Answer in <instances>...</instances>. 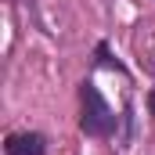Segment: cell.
I'll use <instances>...</instances> for the list:
<instances>
[{
    "label": "cell",
    "mask_w": 155,
    "mask_h": 155,
    "mask_svg": "<svg viewBox=\"0 0 155 155\" xmlns=\"http://www.w3.org/2000/svg\"><path fill=\"white\" fill-rule=\"evenodd\" d=\"M79 97H83V116H79V130L90 134V137H112L116 134V112L108 108V101L101 97V90L87 79L79 87Z\"/></svg>",
    "instance_id": "cell-1"
},
{
    "label": "cell",
    "mask_w": 155,
    "mask_h": 155,
    "mask_svg": "<svg viewBox=\"0 0 155 155\" xmlns=\"http://www.w3.org/2000/svg\"><path fill=\"white\" fill-rule=\"evenodd\" d=\"M4 152H7V155H43V152H47V137H43V134H36V130H25V134H7Z\"/></svg>",
    "instance_id": "cell-2"
},
{
    "label": "cell",
    "mask_w": 155,
    "mask_h": 155,
    "mask_svg": "<svg viewBox=\"0 0 155 155\" xmlns=\"http://www.w3.org/2000/svg\"><path fill=\"white\" fill-rule=\"evenodd\" d=\"M97 61H101V65H108V69H116V72H126V69L119 65L116 58L108 54V43H97Z\"/></svg>",
    "instance_id": "cell-3"
},
{
    "label": "cell",
    "mask_w": 155,
    "mask_h": 155,
    "mask_svg": "<svg viewBox=\"0 0 155 155\" xmlns=\"http://www.w3.org/2000/svg\"><path fill=\"white\" fill-rule=\"evenodd\" d=\"M148 108H152V116H155V90L148 94Z\"/></svg>",
    "instance_id": "cell-4"
}]
</instances>
